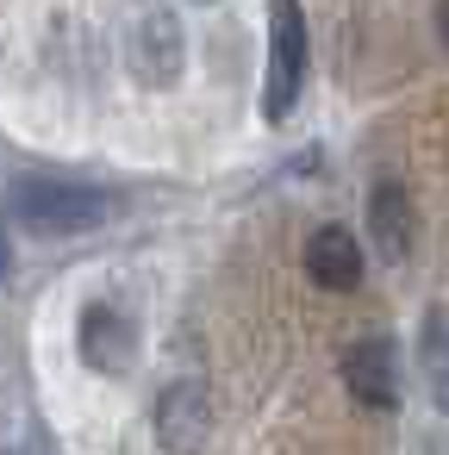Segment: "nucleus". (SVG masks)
Wrapping results in <instances>:
<instances>
[{"label": "nucleus", "mask_w": 449, "mask_h": 455, "mask_svg": "<svg viewBox=\"0 0 449 455\" xmlns=\"http://www.w3.org/2000/svg\"><path fill=\"white\" fill-rule=\"evenodd\" d=\"M306 275H312L325 293H356L362 275H368V256H362L356 231H343V225H318V231L306 237Z\"/></svg>", "instance_id": "nucleus-7"}, {"label": "nucleus", "mask_w": 449, "mask_h": 455, "mask_svg": "<svg viewBox=\"0 0 449 455\" xmlns=\"http://www.w3.org/2000/svg\"><path fill=\"white\" fill-rule=\"evenodd\" d=\"M150 430L169 455H200L206 436H212V399L200 380H169L150 405Z\"/></svg>", "instance_id": "nucleus-5"}, {"label": "nucleus", "mask_w": 449, "mask_h": 455, "mask_svg": "<svg viewBox=\"0 0 449 455\" xmlns=\"http://www.w3.org/2000/svg\"><path fill=\"white\" fill-rule=\"evenodd\" d=\"M7 212L38 237H76V231L113 225L125 212V194H113L100 181H69V175H13Z\"/></svg>", "instance_id": "nucleus-1"}, {"label": "nucleus", "mask_w": 449, "mask_h": 455, "mask_svg": "<svg viewBox=\"0 0 449 455\" xmlns=\"http://www.w3.org/2000/svg\"><path fill=\"white\" fill-rule=\"evenodd\" d=\"M119 57L132 69L138 88H175L181 69H188V32H181V13L169 0H125L119 13Z\"/></svg>", "instance_id": "nucleus-2"}, {"label": "nucleus", "mask_w": 449, "mask_h": 455, "mask_svg": "<svg viewBox=\"0 0 449 455\" xmlns=\"http://www.w3.org/2000/svg\"><path fill=\"white\" fill-rule=\"evenodd\" d=\"M7 268H13V250H7V237H0V281H7Z\"/></svg>", "instance_id": "nucleus-13"}, {"label": "nucleus", "mask_w": 449, "mask_h": 455, "mask_svg": "<svg viewBox=\"0 0 449 455\" xmlns=\"http://www.w3.org/2000/svg\"><path fill=\"white\" fill-rule=\"evenodd\" d=\"M200 7H206V0H200Z\"/></svg>", "instance_id": "nucleus-14"}, {"label": "nucleus", "mask_w": 449, "mask_h": 455, "mask_svg": "<svg viewBox=\"0 0 449 455\" xmlns=\"http://www.w3.org/2000/svg\"><path fill=\"white\" fill-rule=\"evenodd\" d=\"M343 387H349L356 405L393 411L399 405V343L393 337H362L356 349H343Z\"/></svg>", "instance_id": "nucleus-6"}, {"label": "nucleus", "mask_w": 449, "mask_h": 455, "mask_svg": "<svg viewBox=\"0 0 449 455\" xmlns=\"http://www.w3.org/2000/svg\"><path fill=\"white\" fill-rule=\"evenodd\" d=\"M437 38H443V51H449V0H437Z\"/></svg>", "instance_id": "nucleus-11"}, {"label": "nucleus", "mask_w": 449, "mask_h": 455, "mask_svg": "<svg viewBox=\"0 0 449 455\" xmlns=\"http://www.w3.org/2000/svg\"><path fill=\"white\" fill-rule=\"evenodd\" d=\"M418 374L430 387V405L449 418V306H430L418 324Z\"/></svg>", "instance_id": "nucleus-9"}, {"label": "nucleus", "mask_w": 449, "mask_h": 455, "mask_svg": "<svg viewBox=\"0 0 449 455\" xmlns=\"http://www.w3.org/2000/svg\"><path fill=\"white\" fill-rule=\"evenodd\" d=\"M76 349L94 374H132L138 362V318L113 299H94L82 306V324H76Z\"/></svg>", "instance_id": "nucleus-4"}, {"label": "nucleus", "mask_w": 449, "mask_h": 455, "mask_svg": "<svg viewBox=\"0 0 449 455\" xmlns=\"http://www.w3.org/2000/svg\"><path fill=\"white\" fill-rule=\"evenodd\" d=\"M368 237H374V250L387 262H405V250L418 237V212H412V194L399 181H381L368 194Z\"/></svg>", "instance_id": "nucleus-8"}, {"label": "nucleus", "mask_w": 449, "mask_h": 455, "mask_svg": "<svg viewBox=\"0 0 449 455\" xmlns=\"http://www.w3.org/2000/svg\"><path fill=\"white\" fill-rule=\"evenodd\" d=\"M26 455H63V449H57V436H51L44 424H32V436H26Z\"/></svg>", "instance_id": "nucleus-10"}, {"label": "nucleus", "mask_w": 449, "mask_h": 455, "mask_svg": "<svg viewBox=\"0 0 449 455\" xmlns=\"http://www.w3.org/2000/svg\"><path fill=\"white\" fill-rule=\"evenodd\" d=\"M424 455H449V430H437V436H424Z\"/></svg>", "instance_id": "nucleus-12"}, {"label": "nucleus", "mask_w": 449, "mask_h": 455, "mask_svg": "<svg viewBox=\"0 0 449 455\" xmlns=\"http://www.w3.org/2000/svg\"><path fill=\"white\" fill-rule=\"evenodd\" d=\"M312 69V38H306V7L300 0H269V76H262V119L287 125Z\"/></svg>", "instance_id": "nucleus-3"}]
</instances>
